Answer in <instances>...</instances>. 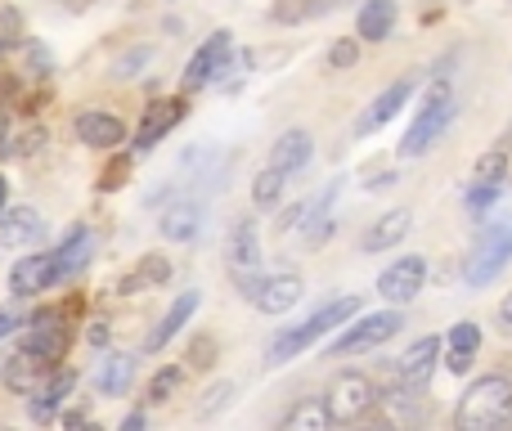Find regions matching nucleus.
Returning a JSON list of instances; mask_svg holds the SVG:
<instances>
[{"instance_id":"13","label":"nucleus","mask_w":512,"mask_h":431,"mask_svg":"<svg viewBox=\"0 0 512 431\" xmlns=\"http://www.w3.org/2000/svg\"><path fill=\"white\" fill-rule=\"evenodd\" d=\"M185 113H189V104L180 95H167V99H153L149 108H144V117H140V131H135V149L140 153H149L153 144H162L171 131H176L180 122H185Z\"/></svg>"},{"instance_id":"1","label":"nucleus","mask_w":512,"mask_h":431,"mask_svg":"<svg viewBox=\"0 0 512 431\" xmlns=\"http://www.w3.org/2000/svg\"><path fill=\"white\" fill-rule=\"evenodd\" d=\"M364 310V301L360 297H337V301H328L324 310H315V315L306 319V324H292V328H283V333H274L270 337V346H265V364L270 369H279V364H288V360H297L306 346H315L319 337H328L333 328H342V324H351L355 315Z\"/></svg>"},{"instance_id":"36","label":"nucleus","mask_w":512,"mask_h":431,"mask_svg":"<svg viewBox=\"0 0 512 431\" xmlns=\"http://www.w3.org/2000/svg\"><path fill=\"white\" fill-rule=\"evenodd\" d=\"M185 360H189V369H194V373H207V369H212V364H216V337H194V342H189V355H185Z\"/></svg>"},{"instance_id":"24","label":"nucleus","mask_w":512,"mask_h":431,"mask_svg":"<svg viewBox=\"0 0 512 431\" xmlns=\"http://www.w3.org/2000/svg\"><path fill=\"white\" fill-rule=\"evenodd\" d=\"M310 158H315V140H310V131H301V126L283 131L279 140H274V149H270V162H274L279 171H288V176L306 171Z\"/></svg>"},{"instance_id":"33","label":"nucleus","mask_w":512,"mask_h":431,"mask_svg":"<svg viewBox=\"0 0 512 431\" xmlns=\"http://www.w3.org/2000/svg\"><path fill=\"white\" fill-rule=\"evenodd\" d=\"M131 171H135V158H131V153H117V149H113V162H108V167L99 171V189H104V194H113V189H122Z\"/></svg>"},{"instance_id":"31","label":"nucleus","mask_w":512,"mask_h":431,"mask_svg":"<svg viewBox=\"0 0 512 431\" xmlns=\"http://www.w3.org/2000/svg\"><path fill=\"white\" fill-rule=\"evenodd\" d=\"M283 189H288V171H279L270 162V167H261L252 180V203L261 207V212H270V207L283 203Z\"/></svg>"},{"instance_id":"22","label":"nucleus","mask_w":512,"mask_h":431,"mask_svg":"<svg viewBox=\"0 0 512 431\" xmlns=\"http://www.w3.org/2000/svg\"><path fill=\"white\" fill-rule=\"evenodd\" d=\"M198 301H203V297H198V292H180V297H176V306H171L167 315L158 319V328H153V333H149V342H144V351H149V355L167 351V346H171V337H176V333H185V324L198 315Z\"/></svg>"},{"instance_id":"17","label":"nucleus","mask_w":512,"mask_h":431,"mask_svg":"<svg viewBox=\"0 0 512 431\" xmlns=\"http://www.w3.org/2000/svg\"><path fill=\"white\" fill-rule=\"evenodd\" d=\"M414 86H418L414 77H400V81H391V86L382 90V95L373 99V104L360 113V122H355V135H373V131H382V126H387L391 117H396L400 108L409 104V95H414Z\"/></svg>"},{"instance_id":"29","label":"nucleus","mask_w":512,"mask_h":431,"mask_svg":"<svg viewBox=\"0 0 512 431\" xmlns=\"http://www.w3.org/2000/svg\"><path fill=\"white\" fill-rule=\"evenodd\" d=\"M324 427H333V414H328V405L319 396L297 400V405L283 414V431H324Z\"/></svg>"},{"instance_id":"30","label":"nucleus","mask_w":512,"mask_h":431,"mask_svg":"<svg viewBox=\"0 0 512 431\" xmlns=\"http://www.w3.org/2000/svg\"><path fill=\"white\" fill-rule=\"evenodd\" d=\"M512 171V149L504 144H495V149H486L477 162H472V185H486V189H499L508 180Z\"/></svg>"},{"instance_id":"14","label":"nucleus","mask_w":512,"mask_h":431,"mask_svg":"<svg viewBox=\"0 0 512 431\" xmlns=\"http://www.w3.org/2000/svg\"><path fill=\"white\" fill-rule=\"evenodd\" d=\"M72 131H77V140L86 149H99V153H113L126 144V122L117 113H104V108H81Z\"/></svg>"},{"instance_id":"46","label":"nucleus","mask_w":512,"mask_h":431,"mask_svg":"<svg viewBox=\"0 0 512 431\" xmlns=\"http://www.w3.org/2000/svg\"><path fill=\"white\" fill-rule=\"evenodd\" d=\"M0 50H5V45H0Z\"/></svg>"},{"instance_id":"40","label":"nucleus","mask_w":512,"mask_h":431,"mask_svg":"<svg viewBox=\"0 0 512 431\" xmlns=\"http://www.w3.org/2000/svg\"><path fill=\"white\" fill-rule=\"evenodd\" d=\"M495 319H499V328H504V333H512V292L499 301V315Z\"/></svg>"},{"instance_id":"39","label":"nucleus","mask_w":512,"mask_h":431,"mask_svg":"<svg viewBox=\"0 0 512 431\" xmlns=\"http://www.w3.org/2000/svg\"><path fill=\"white\" fill-rule=\"evenodd\" d=\"M23 328V315L18 310H9V306H0V342H5L9 333H18Z\"/></svg>"},{"instance_id":"7","label":"nucleus","mask_w":512,"mask_h":431,"mask_svg":"<svg viewBox=\"0 0 512 431\" xmlns=\"http://www.w3.org/2000/svg\"><path fill=\"white\" fill-rule=\"evenodd\" d=\"M508 261H512V220H495L490 229H481L477 247H472L468 265H463V279H468V288H486Z\"/></svg>"},{"instance_id":"23","label":"nucleus","mask_w":512,"mask_h":431,"mask_svg":"<svg viewBox=\"0 0 512 431\" xmlns=\"http://www.w3.org/2000/svg\"><path fill=\"white\" fill-rule=\"evenodd\" d=\"M158 229H162L167 243H194L198 229H203V203H194V198H176V203L162 212Z\"/></svg>"},{"instance_id":"21","label":"nucleus","mask_w":512,"mask_h":431,"mask_svg":"<svg viewBox=\"0 0 512 431\" xmlns=\"http://www.w3.org/2000/svg\"><path fill=\"white\" fill-rule=\"evenodd\" d=\"M95 247H99V234L90 225H72L68 238L59 247V283L63 279H77L90 261H95Z\"/></svg>"},{"instance_id":"4","label":"nucleus","mask_w":512,"mask_h":431,"mask_svg":"<svg viewBox=\"0 0 512 431\" xmlns=\"http://www.w3.org/2000/svg\"><path fill=\"white\" fill-rule=\"evenodd\" d=\"M378 400H382L378 382H373L369 373H360V369H342L333 382H328V391H324L328 414H333V423H342V427L369 418Z\"/></svg>"},{"instance_id":"32","label":"nucleus","mask_w":512,"mask_h":431,"mask_svg":"<svg viewBox=\"0 0 512 431\" xmlns=\"http://www.w3.org/2000/svg\"><path fill=\"white\" fill-rule=\"evenodd\" d=\"M180 387H185V369H180V364H162L149 378V387H144V400H149V405H167Z\"/></svg>"},{"instance_id":"16","label":"nucleus","mask_w":512,"mask_h":431,"mask_svg":"<svg viewBox=\"0 0 512 431\" xmlns=\"http://www.w3.org/2000/svg\"><path fill=\"white\" fill-rule=\"evenodd\" d=\"M131 378H135V355L131 351H104L95 360V369H90V387H95V396H104V400L126 396Z\"/></svg>"},{"instance_id":"45","label":"nucleus","mask_w":512,"mask_h":431,"mask_svg":"<svg viewBox=\"0 0 512 431\" xmlns=\"http://www.w3.org/2000/svg\"><path fill=\"white\" fill-rule=\"evenodd\" d=\"M5 212H9V180L0 176V216H5Z\"/></svg>"},{"instance_id":"26","label":"nucleus","mask_w":512,"mask_h":431,"mask_svg":"<svg viewBox=\"0 0 512 431\" xmlns=\"http://www.w3.org/2000/svg\"><path fill=\"white\" fill-rule=\"evenodd\" d=\"M171 283V261L162 252H149L140 256V265H135L131 274H122V283H117V292L122 297H131V292H149V288H167Z\"/></svg>"},{"instance_id":"6","label":"nucleus","mask_w":512,"mask_h":431,"mask_svg":"<svg viewBox=\"0 0 512 431\" xmlns=\"http://www.w3.org/2000/svg\"><path fill=\"white\" fill-rule=\"evenodd\" d=\"M405 328V315H400V306L391 310H373V315H355L351 324H346V333L333 342V355H364V351H378V346H387L391 337Z\"/></svg>"},{"instance_id":"38","label":"nucleus","mask_w":512,"mask_h":431,"mask_svg":"<svg viewBox=\"0 0 512 431\" xmlns=\"http://www.w3.org/2000/svg\"><path fill=\"white\" fill-rule=\"evenodd\" d=\"M108 337H113V324H108V315H104V319H90V328H86V342L95 346V351H104V346H108Z\"/></svg>"},{"instance_id":"5","label":"nucleus","mask_w":512,"mask_h":431,"mask_svg":"<svg viewBox=\"0 0 512 431\" xmlns=\"http://www.w3.org/2000/svg\"><path fill=\"white\" fill-rule=\"evenodd\" d=\"M72 346V333H68V310L50 306V310H36L32 319H27L23 328V351L36 355V360H45L50 369H59L63 355H68Z\"/></svg>"},{"instance_id":"35","label":"nucleus","mask_w":512,"mask_h":431,"mask_svg":"<svg viewBox=\"0 0 512 431\" xmlns=\"http://www.w3.org/2000/svg\"><path fill=\"white\" fill-rule=\"evenodd\" d=\"M355 63H360V41H355V36H342V41L328 45V68L333 72H346V68H355Z\"/></svg>"},{"instance_id":"42","label":"nucleus","mask_w":512,"mask_h":431,"mask_svg":"<svg viewBox=\"0 0 512 431\" xmlns=\"http://www.w3.org/2000/svg\"><path fill=\"white\" fill-rule=\"evenodd\" d=\"M342 5H346V0H315L306 14H328V9H342Z\"/></svg>"},{"instance_id":"27","label":"nucleus","mask_w":512,"mask_h":431,"mask_svg":"<svg viewBox=\"0 0 512 431\" xmlns=\"http://www.w3.org/2000/svg\"><path fill=\"white\" fill-rule=\"evenodd\" d=\"M481 355V328L472 319H459L445 337V360H450V373H468L472 360Z\"/></svg>"},{"instance_id":"10","label":"nucleus","mask_w":512,"mask_h":431,"mask_svg":"<svg viewBox=\"0 0 512 431\" xmlns=\"http://www.w3.org/2000/svg\"><path fill=\"white\" fill-rule=\"evenodd\" d=\"M225 265H230V279L239 288L261 274V229H256V216H243L230 229V238H225Z\"/></svg>"},{"instance_id":"3","label":"nucleus","mask_w":512,"mask_h":431,"mask_svg":"<svg viewBox=\"0 0 512 431\" xmlns=\"http://www.w3.org/2000/svg\"><path fill=\"white\" fill-rule=\"evenodd\" d=\"M454 122V95H450V81H432V90H427L423 108L414 113V122H409L405 140H400V158H427V153L441 144L445 126Z\"/></svg>"},{"instance_id":"8","label":"nucleus","mask_w":512,"mask_h":431,"mask_svg":"<svg viewBox=\"0 0 512 431\" xmlns=\"http://www.w3.org/2000/svg\"><path fill=\"white\" fill-rule=\"evenodd\" d=\"M239 292L261 310V315H288V310L306 297V279H301L297 270H274V274H256V279H248Z\"/></svg>"},{"instance_id":"11","label":"nucleus","mask_w":512,"mask_h":431,"mask_svg":"<svg viewBox=\"0 0 512 431\" xmlns=\"http://www.w3.org/2000/svg\"><path fill=\"white\" fill-rule=\"evenodd\" d=\"M59 288V252H27L9 270V292L14 297H41Z\"/></svg>"},{"instance_id":"41","label":"nucleus","mask_w":512,"mask_h":431,"mask_svg":"<svg viewBox=\"0 0 512 431\" xmlns=\"http://www.w3.org/2000/svg\"><path fill=\"white\" fill-rule=\"evenodd\" d=\"M144 423H149V418H144V409H135V414L122 418V431H144Z\"/></svg>"},{"instance_id":"44","label":"nucleus","mask_w":512,"mask_h":431,"mask_svg":"<svg viewBox=\"0 0 512 431\" xmlns=\"http://www.w3.org/2000/svg\"><path fill=\"white\" fill-rule=\"evenodd\" d=\"M63 423H68V427H81V423H86V409H68V414H63Z\"/></svg>"},{"instance_id":"9","label":"nucleus","mask_w":512,"mask_h":431,"mask_svg":"<svg viewBox=\"0 0 512 431\" xmlns=\"http://www.w3.org/2000/svg\"><path fill=\"white\" fill-rule=\"evenodd\" d=\"M230 59H234V32H212L203 45L194 50V59L185 63V81L180 86L194 95V90H207V86H216V81L230 72Z\"/></svg>"},{"instance_id":"15","label":"nucleus","mask_w":512,"mask_h":431,"mask_svg":"<svg viewBox=\"0 0 512 431\" xmlns=\"http://www.w3.org/2000/svg\"><path fill=\"white\" fill-rule=\"evenodd\" d=\"M72 391H77V373H72V369H50V378L36 387L32 400H27L32 423H54V418H59V409L72 400Z\"/></svg>"},{"instance_id":"12","label":"nucleus","mask_w":512,"mask_h":431,"mask_svg":"<svg viewBox=\"0 0 512 431\" xmlns=\"http://www.w3.org/2000/svg\"><path fill=\"white\" fill-rule=\"evenodd\" d=\"M423 283H427L423 256H400V261H391L387 270L378 274V297L391 301V306H409V301L423 292Z\"/></svg>"},{"instance_id":"37","label":"nucleus","mask_w":512,"mask_h":431,"mask_svg":"<svg viewBox=\"0 0 512 431\" xmlns=\"http://www.w3.org/2000/svg\"><path fill=\"white\" fill-rule=\"evenodd\" d=\"M41 149H45V126H27V131L14 140V153H18V158H36Z\"/></svg>"},{"instance_id":"18","label":"nucleus","mask_w":512,"mask_h":431,"mask_svg":"<svg viewBox=\"0 0 512 431\" xmlns=\"http://www.w3.org/2000/svg\"><path fill=\"white\" fill-rule=\"evenodd\" d=\"M409 225H414V212H409V207H391V212H382L369 229H364L360 252H369V256L391 252V247H400L409 238Z\"/></svg>"},{"instance_id":"25","label":"nucleus","mask_w":512,"mask_h":431,"mask_svg":"<svg viewBox=\"0 0 512 431\" xmlns=\"http://www.w3.org/2000/svg\"><path fill=\"white\" fill-rule=\"evenodd\" d=\"M45 234V220L36 207H9L0 216V247H32Z\"/></svg>"},{"instance_id":"34","label":"nucleus","mask_w":512,"mask_h":431,"mask_svg":"<svg viewBox=\"0 0 512 431\" xmlns=\"http://www.w3.org/2000/svg\"><path fill=\"white\" fill-rule=\"evenodd\" d=\"M234 391H239L234 382H212V387L203 391V400H198V418H216L234 400Z\"/></svg>"},{"instance_id":"2","label":"nucleus","mask_w":512,"mask_h":431,"mask_svg":"<svg viewBox=\"0 0 512 431\" xmlns=\"http://www.w3.org/2000/svg\"><path fill=\"white\" fill-rule=\"evenodd\" d=\"M508 418H512V378L486 373L481 382H472V387L463 391L454 423L463 431H490V427H504Z\"/></svg>"},{"instance_id":"19","label":"nucleus","mask_w":512,"mask_h":431,"mask_svg":"<svg viewBox=\"0 0 512 431\" xmlns=\"http://www.w3.org/2000/svg\"><path fill=\"white\" fill-rule=\"evenodd\" d=\"M45 378H50V364L27 355L23 346H18L14 355H5V364H0V387L14 391V396H32Z\"/></svg>"},{"instance_id":"43","label":"nucleus","mask_w":512,"mask_h":431,"mask_svg":"<svg viewBox=\"0 0 512 431\" xmlns=\"http://www.w3.org/2000/svg\"><path fill=\"white\" fill-rule=\"evenodd\" d=\"M5 153H14V144H9V126H5V113H0V158Z\"/></svg>"},{"instance_id":"20","label":"nucleus","mask_w":512,"mask_h":431,"mask_svg":"<svg viewBox=\"0 0 512 431\" xmlns=\"http://www.w3.org/2000/svg\"><path fill=\"white\" fill-rule=\"evenodd\" d=\"M436 360H441V337H418L414 346H409L405 355L396 360V378L400 382H414V387H427L436 373Z\"/></svg>"},{"instance_id":"28","label":"nucleus","mask_w":512,"mask_h":431,"mask_svg":"<svg viewBox=\"0 0 512 431\" xmlns=\"http://www.w3.org/2000/svg\"><path fill=\"white\" fill-rule=\"evenodd\" d=\"M391 27H396V0H364L360 14H355V36L360 41H387Z\"/></svg>"}]
</instances>
